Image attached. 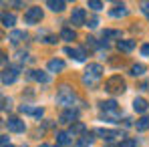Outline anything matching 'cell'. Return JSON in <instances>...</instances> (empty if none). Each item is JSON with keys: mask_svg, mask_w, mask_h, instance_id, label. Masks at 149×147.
Masks as SVG:
<instances>
[{"mask_svg": "<svg viewBox=\"0 0 149 147\" xmlns=\"http://www.w3.org/2000/svg\"><path fill=\"white\" fill-rule=\"evenodd\" d=\"M74 99H77V95H74V91L69 85H63L58 89V93H56V103L63 105V107H71L74 103Z\"/></svg>", "mask_w": 149, "mask_h": 147, "instance_id": "6da1fadb", "label": "cell"}, {"mask_svg": "<svg viewBox=\"0 0 149 147\" xmlns=\"http://www.w3.org/2000/svg\"><path fill=\"white\" fill-rule=\"evenodd\" d=\"M101 75H103V67L97 65V63H93V65L87 67V75L83 77V83H85V85H95L101 79Z\"/></svg>", "mask_w": 149, "mask_h": 147, "instance_id": "7a4b0ae2", "label": "cell"}, {"mask_svg": "<svg viewBox=\"0 0 149 147\" xmlns=\"http://www.w3.org/2000/svg\"><path fill=\"white\" fill-rule=\"evenodd\" d=\"M105 91H109V93H123L125 91V81L121 79V75H113L111 79H107Z\"/></svg>", "mask_w": 149, "mask_h": 147, "instance_id": "3957f363", "label": "cell"}, {"mask_svg": "<svg viewBox=\"0 0 149 147\" xmlns=\"http://www.w3.org/2000/svg\"><path fill=\"white\" fill-rule=\"evenodd\" d=\"M42 20V8L40 6H30L24 14V22L26 24H38Z\"/></svg>", "mask_w": 149, "mask_h": 147, "instance_id": "277c9868", "label": "cell"}, {"mask_svg": "<svg viewBox=\"0 0 149 147\" xmlns=\"http://www.w3.org/2000/svg\"><path fill=\"white\" fill-rule=\"evenodd\" d=\"M6 127H8V131H12V133H24V129H26L24 121H20L18 117H8Z\"/></svg>", "mask_w": 149, "mask_h": 147, "instance_id": "5b68a950", "label": "cell"}, {"mask_svg": "<svg viewBox=\"0 0 149 147\" xmlns=\"http://www.w3.org/2000/svg\"><path fill=\"white\" fill-rule=\"evenodd\" d=\"M18 67H12V69H4L2 71V85H12L16 81V75H18Z\"/></svg>", "mask_w": 149, "mask_h": 147, "instance_id": "8992f818", "label": "cell"}, {"mask_svg": "<svg viewBox=\"0 0 149 147\" xmlns=\"http://www.w3.org/2000/svg\"><path fill=\"white\" fill-rule=\"evenodd\" d=\"M85 18H87V12H85V8H74L73 10V14H71V22L77 26H81V24H85ZM87 26V24H85Z\"/></svg>", "mask_w": 149, "mask_h": 147, "instance_id": "52a82bcc", "label": "cell"}, {"mask_svg": "<svg viewBox=\"0 0 149 147\" xmlns=\"http://www.w3.org/2000/svg\"><path fill=\"white\" fill-rule=\"evenodd\" d=\"M73 133L71 131H58L56 133V141H58V145H63V147H67V145H71L73 143Z\"/></svg>", "mask_w": 149, "mask_h": 147, "instance_id": "ba28073f", "label": "cell"}, {"mask_svg": "<svg viewBox=\"0 0 149 147\" xmlns=\"http://www.w3.org/2000/svg\"><path fill=\"white\" fill-rule=\"evenodd\" d=\"M103 139L111 141V139H117V137H123V131H115V129H99L97 131Z\"/></svg>", "mask_w": 149, "mask_h": 147, "instance_id": "9c48e42d", "label": "cell"}, {"mask_svg": "<svg viewBox=\"0 0 149 147\" xmlns=\"http://www.w3.org/2000/svg\"><path fill=\"white\" fill-rule=\"evenodd\" d=\"M77 117H79V111H77V109H67V111L61 113L58 121L61 123H71V121H77Z\"/></svg>", "mask_w": 149, "mask_h": 147, "instance_id": "30bf717a", "label": "cell"}, {"mask_svg": "<svg viewBox=\"0 0 149 147\" xmlns=\"http://www.w3.org/2000/svg\"><path fill=\"white\" fill-rule=\"evenodd\" d=\"M65 52H67V54H71L74 61H79V63H83V61H85V56H87V52H85L83 49H73V47H67Z\"/></svg>", "mask_w": 149, "mask_h": 147, "instance_id": "8fae6325", "label": "cell"}, {"mask_svg": "<svg viewBox=\"0 0 149 147\" xmlns=\"http://www.w3.org/2000/svg\"><path fill=\"white\" fill-rule=\"evenodd\" d=\"M47 69H49L50 73H61V71L65 69V63H63L61 59H52V61H49Z\"/></svg>", "mask_w": 149, "mask_h": 147, "instance_id": "7c38bea8", "label": "cell"}, {"mask_svg": "<svg viewBox=\"0 0 149 147\" xmlns=\"http://www.w3.org/2000/svg\"><path fill=\"white\" fill-rule=\"evenodd\" d=\"M117 49L121 50V52H131V50L135 49V40H131V38L119 40V42H117Z\"/></svg>", "mask_w": 149, "mask_h": 147, "instance_id": "4fadbf2b", "label": "cell"}, {"mask_svg": "<svg viewBox=\"0 0 149 147\" xmlns=\"http://www.w3.org/2000/svg\"><path fill=\"white\" fill-rule=\"evenodd\" d=\"M147 107H149V105H147V101H145L143 97H137L135 101H133V109H135L137 113H145Z\"/></svg>", "mask_w": 149, "mask_h": 147, "instance_id": "5bb4252c", "label": "cell"}, {"mask_svg": "<svg viewBox=\"0 0 149 147\" xmlns=\"http://www.w3.org/2000/svg\"><path fill=\"white\" fill-rule=\"evenodd\" d=\"M28 77L34 79V81H38V83H49V81H50V77L47 73H42V71H30Z\"/></svg>", "mask_w": 149, "mask_h": 147, "instance_id": "9a60e30c", "label": "cell"}, {"mask_svg": "<svg viewBox=\"0 0 149 147\" xmlns=\"http://www.w3.org/2000/svg\"><path fill=\"white\" fill-rule=\"evenodd\" d=\"M22 38H26V32H24V30H12V32H10V36H8V40H10L12 45H18Z\"/></svg>", "mask_w": 149, "mask_h": 147, "instance_id": "2e32d148", "label": "cell"}, {"mask_svg": "<svg viewBox=\"0 0 149 147\" xmlns=\"http://www.w3.org/2000/svg\"><path fill=\"white\" fill-rule=\"evenodd\" d=\"M47 8H50L52 12H63L65 10V2L63 0H49L47 2Z\"/></svg>", "mask_w": 149, "mask_h": 147, "instance_id": "e0dca14e", "label": "cell"}, {"mask_svg": "<svg viewBox=\"0 0 149 147\" xmlns=\"http://www.w3.org/2000/svg\"><path fill=\"white\" fill-rule=\"evenodd\" d=\"M20 113L34 115V117H42V109H32V107H28V105H22V107H20Z\"/></svg>", "mask_w": 149, "mask_h": 147, "instance_id": "ac0fdd59", "label": "cell"}, {"mask_svg": "<svg viewBox=\"0 0 149 147\" xmlns=\"http://www.w3.org/2000/svg\"><path fill=\"white\" fill-rule=\"evenodd\" d=\"M16 22V18H14V14H8V12H4L2 14V26H6V28H12Z\"/></svg>", "mask_w": 149, "mask_h": 147, "instance_id": "d6986e66", "label": "cell"}, {"mask_svg": "<svg viewBox=\"0 0 149 147\" xmlns=\"http://www.w3.org/2000/svg\"><path fill=\"white\" fill-rule=\"evenodd\" d=\"M99 107L103 111H107V113H109V111H117V103H115L113 99H111V101H101Z\"/></svg>", "mask_w": 149, "mask_h": 147, "instance_id": "ffe728a7", "label": "cell"}, {"mask_svg": "<svg viewBox=\"0 0 149 147\" xmlns=\"http://www.w3.org/2000/svg\"><path fill=\"white\" fill-rule=\"evenodd\" d=\"M109 14H111L113 18H119V16H125V14H127V6H125V4H121V6H115V10H111Z\"/></svg>", "mask_w": 149, "mask_h": 147, "instance_id": "44dd1931", "label": "cell"}, {"mask_svg": "<svg viewBox=\"0 0 149 147\" xmlns=\"http://www.w3.org/2000/svg\"><path fill=\"white\" fill-rule=\"evenodd\" d=\"M137 131H145V129H149V115H143L139 121H137Z\"/></svg>", "mask_w": 149, "mask_h": 147, "instance_id": "7402d4cb", "label": "cell"}, {"mask_svg": "<svg viewBox=\"0 0 149 147\" xmlns=\"http://www.w3.org/2000/svg\"><path fill=\"white\" fill-rule=\"evenodd\" d=\"M91 143H93V135L89 133V135H85L77 141V147H91Z\"/></svg>", "mask_w": 149, "mask_h": 147, "instance_id": "603a6c76", "label": "cell"}, {"mask_svg": "<svg viewBox=\"0 0 149 147\" xmlns=\"http://www.w3.org/2000/svg\"><path fill=\"white\" fill-rule=\"evenodd\" d=\"M61 38L63 40H74V30L73 28H63L61 30Z\"/></svg>", "mask_w": 149, "mask_h": 147, "instance_id": "cb8c5ba5", "label": "cell"}, {"mask_svg": "<svg viewBox=\"0 0 149 147\" xmlns=\"http://www.w3.org/2000/svg\"><path fill=\"white\" fill-rule=\"evenodd\" d=\"M143 73H145V67H143V65H133V67H131V75L141 77Z\"/></svg>", "mask_w": 149, "mask_h": 147, "instance_id": "d4e9b609", "label": "cell"}, {"mask_svg": "<svg viewBox=\"0 0 149 147\" xmlns=\"http://www.w3.org/2000/svg\"><path fill=\"white\" fill-rule=\"evenodd\" d=\"M115 36H121V32L119 30H103V38L107 40V38H115Z\"/></svg>", "mask_w": 149, "mask_h": 147, "instance_id": "484cf974", "label": "cell"}, {"mask_svg": "<svg viewBox=\"0 0 149 147\" xmlns=\"http://www.w3.org/2000/svg\"><path fill=\"white\" fill-rule=\"evenodd\" d=\"M87 6H89V8H93V10H101V8H103V2H99V0H89V2H87Z\"/></svg>", "mask_w": 149, "mask_h": 147, "instance_id": "4316f807", "label": "cell"}, {"mask_svg": "<svg viewBox=\"0 0 149 147\" xmlns=\"http://www.w3.org/2000/svg\"><path fill=\"white\" fill-rule=\"evenodd\" d=\"M79 131H85V125H83V123H74L73 127H71V133H79Z\"/></svg>", "mask_w": 149, "mask_h": 147, "instance_id": "83f0119b", "label": "cell"}, {"mask_svg": "<svg viewBox=\"0 0 149 147\" xmlns=\"http://www.w3.org/2000/svg\"><path fill=\"white\" fill-rule=\"evenodd\" d=\"M87 26H89V28H97V26H99V18H97V16H93V18L87 22Z\"/></svg>", "mask_w": 149, "mask_h": 147, "instance_id": "f1b7e54d", "label": "cell"}, {"mask_svg": "<svg viewBox=\"0 0 149 147\" xmlns=\"http://www.w3.org/2000/svg\"><path fill=\"white\" fill-rule=\"evenodd\" d=\"M135 145H137V141H135V139H127L125 143H121V147H135Z\"/></svg>", "mask_w": 149, "mask_h": 147, "instance_id": "f546056e", "label": "cell"}, {"mask_svg": "<svg viewBox=\"0 0 149 147\" xmlns=\"http://www.w3.org/2000/svg\"><path fill=\"white\" fill-rule=\"evenodd\" d=\"M16 56H18V61H28V52H22V50H18Z\"/></svg>", "mask_w": 149, "mask_h": 147, "instance_id": "4dcf8cb0", "label": "cell"}, {"mask_svg": "<svg viewBox=\"0 0 149 147\" xmlns=\"http://www.w3.org/2000/svg\"><path fill=\"white\" fill-rule=\"evenodd\" d=\"M87 45H89V47H99V42H97L93 36H89V38H87Z\"/></svg>", "mask_w": 149, "mask_h": 147, "instance_id": "1f68e13d", "label": "cell"}, {"mask_svg": "<svg viewBox=\"0 0 149 147\" xmlns=\"http://www.w3.org/2000/svg\"><path fill=\"white\" fill-rule=\"evenodd\" d=\"M141 10L149 16V2H141Z\"/></svg>", "mask_w": 149, "mask_h": 147, "instance_id": "d6a6232c", "label": "cell"}, {"mask_svg": "<svg viewBox=\"0 0 149 147\" xmlns=\"http://www.w3.org/2000/svg\"><path fill=\"white\" fill-rule=\"evenodd\" d=\"M141 54H143V56H149V45H143V47H141Z\"/></svg>", "mask_w": 149, "mask_h": 147, "instance_id": "836d02e7", "label": "cell"}, {"mask_svg": "<svg viewBox=\"0 0 149 147\" xmlns=\"http://www.w3.org/2000/svg\"><path fill=\"white\" fill-rule=\"evenodd\" d=\"M2 103H4V105H2V109H10V99H2Z\"/></svg>", "mask_w": 149, "mask_h": 147, "instance_id": "e575fe53", "label": "cell"}, {"mask_svg": "<svg viewBox=\"0 0 149 147\" xmlns=\"http://www.w3.org/2000/svg\"><path fill=\"white\" fill-rule=\"evenodd\" d=\"M0 141H2V147L8 145V137H6V135H2V139H0Z\"/></svg>", "mask_w": 149, "mask_h": 147, "instance_id": "d590c367", "label": "cell"}, {"mask_svg": "<svg viewBox=\"0 0 149 147\" xmlns=\"http://www.w3.org/2000/svg\"><path fill=\"white\" fill-rule=\"evenodd\" d=\"M40 147H50V145H47V143H42V145H40Z\"/></svg>", "mask_w": 149, "mask_h": 147, "instance_id": "8d00e7d4", "label": "cell"}, {"mask_svg": "<svg viewBox=\"0 0 149 147\" xmlns=\"http://www.w3.org/2000/svg\"><path fill=\"white\" fill-rule=\"evenodd\" d=\"M4 147H12V145H4Z\"/></svg>", "mask_w": 149, "mask_h": 147, "instance_id": "74e56055", "label": "cell"}, {"mask_svg": "<svg viewBox=\"0 0 149 147\" xmlns=\"http://www.w3.org/2000/svg\"><path fill=\"white\" fill-rule=\"evenodd\" d=\"M56 147H63V145H56Z\"/></svg>", "mask_w": 149, "mask_h": 147, "instance_id": "f35d334b", "label": "cell"}, {"mask_svg": "<svg viewBox=\"0 0 149 147\" xmlns=\"http://www.w3.org/2000/svg\"><path fill=\"white\" fill-rule=\"evenodd\" d=\"M22 147H28V145H22Z\"/></svg>", "mask_w": 149, "mask_h": 147, "instance_id": "ab89813d", "label": "cell"}]
</instances>
